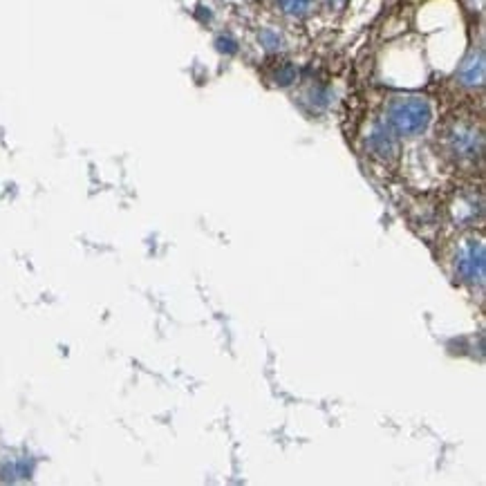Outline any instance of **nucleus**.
<instances>
[{
  "mask_svg": "<svg viewBox=\"0 0 486 486\" xmlns=\"http://www.w3.org/2000/svg\"><path fill=\"white\" fill-rule=\"evenodd\" d=\"M431 105L419 97L397 99L390 105V124L401 135H419L431 124Z\"/></svg>",
  "mask_w": 486,
  "mask_h": 486,
  "instance_id": "nucleus-1",
  "label": "nucleus"
},
{
  "mask_svg": "<svg viewBox=\"0 0 486 486\" xmlns=\"http://www.w3.org/2000/svg\"><path fill=\"white\" fill-rule=\"evenodd\" d=\"M457 269L464 280L468 282H480L484 278V249L482 244L471 242L464 251L459 254Z\"/></svg>",
  "mask_w": 486,
  "mask_h": 486,
  "instance_id": "nucleus-2",
  "label": "nucleus"
},
{
  "mask_svg": "<svg viewBox=\"0 0 486 486\" xmlns=\"http://www.w3.org/2000/svg\"><path fill=\"white\" fill-rule=\"evenodd\" d=\"M370 141H372V148L383 157H388L390 152L395 150V139H393V135H390V130H386V128H376Z\"/></svg>",
  "mask_w": 486,
  "mask_h": 486,
  "instance_id": "nucleus-3",
  "label": "nucleus"
},
{
  "mask_svg": "<svg viewBox=\"0 0 486 486\" xmlns=\"http://www.w3.org/2000/svg\"><path fill=\"white\" fill-rule=\"evenodd\" d=\"M482 77H484V61H482V56L471 58L468 65L461 70V81L468 83V86H475V83H480Z\"/></svg>",
  "mask_w": 486,
  "mask_h": 486,
  "instance_id": "nucleus-4",
  "label": "nucleus"
},
{
  "mask_svg": "<svg viewBox=\"0 0 486 486\" xmlns=\"http://www.w3.org/2000/svg\"><path fill=\"white\" fill-rule=\"evenodd\" d=\"M312 0H280V5L284 11H289V14H303V11L310 7Z\"/></svg>",
  "mask_w": 486,
  "mask_h": 486,
  "instance_id": "nucleus-5",
  "label": "nucleus"
}]
</instances>
